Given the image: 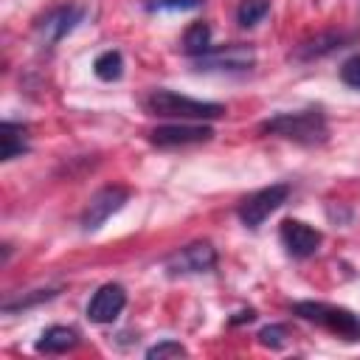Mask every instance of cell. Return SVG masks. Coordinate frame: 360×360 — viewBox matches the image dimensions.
Wrapping results in <instances>:
<instances>
[{
  "label": "cell",
  "mask_w": 360,
  "mask_h": 360,
  "mask_svg": "<svg viewBox=\"0 0 360 360\" xmlns=\"http://www.w3.org/2000/svg\"><path fill=\"white\" fill-rule=\"evenodd\" d=\"M262 132L295 141V143H321L326 138V118L321 110H298V112H278L262 124Z\"/></svg>",
  "instance_id": "cell-1"
},
{
  "label": "cell",
  "mask_w": 360,
  "mask_h": 360,
  "mask_svg": "<svg viewBox=\"0 0 360 360\" xmlns=\"http://www.w3.org/2000/svg\"><path fill=\"white\" fill-rule=\"evenodd\" d=\"M143 107L149 115H160V118H217L225 112L222 104H214V101H200V98H191V96H180L174 90H152L146 98H143Z\"/></svg>",
  "instance_id": "cell-2"
},
{
  "label": "cell",
  "mask_w": 360,
  "mask_h": 360,
  "mask_svg": "<svg viewBox=\"0 0 360 360\" xmlns=\"http://www.w3.org/2000/svg\"><path fill=\"white\" fill-rule=\"evenodd\" d=\"M295 315H301L309 323L323 326L326 332H332L343 340H360V318L343 307L323 304V301H298Z\"/></svg>",
  "instance_id": "cell-3"
},
{
  "label": "cell",
  "mask_w": 360,
  "mask_h": 360,
  "mask_svg": "<svg viewBox=\"0 0 360 360\" xmlns=\"http://www.w3.org/2000/svg\"><path fill=\"white\" fill-rule=\"evenodd\" d=\"M290 197V186L287 183H273L267 188H259L253 191L250 197L242 200L239 205V219L248 225V228H259L273 211H278Z\"/></svg>",
  "instance_id": "cell-4"
},
{
  "label": "cell",
  "mask_w": 360,
  "mask_h": 360,
  "mask_svg": "<svg viewBox=\"0 0 360 360\" xmlns=\"http://www.w3.org/2000/svg\"><path fill=\"white\" fill-rule=\"evenodd\" d=\"M127 188H121V186H107V188H101V191H96L93 197H90V202H87V208H84V214H82V228L84 231H96L98 225H104L124 202H127Z\"/></svg>",
  "instance_id": "cell-5"
},
{
  "label": "cell",
  "mask_w": 360,
  "mask_h": 360,
  "mask_svg": "<svg viewBox=\"0 0 360 360\" xmlns=\"http://www.w3.org/2000/svg\"><path fill=\"white\" fill-rule=\"evenodd\" d=\"M278 236H281V245L287 248V253L295 256V259L312 256V253L318 250V245H321V233H318L312 225L301 222V219H287V222H281Z\"/></svg>",
  "instance_id": "cell-6"
},
{
  "label": "cell",
  "mask_w": 360,
  "mask_h": 360,
  "mask_svg": "<svg viewBox=\"0 0 360 360\" xmlns=\"http://www.w3.org/2000/svg\"><path fill=\"white\" fill-rule=\"evenodd\" d=\"M124 304H127L124 287L121 284H104V287H98L93 292L90 304H87V318L93 323H112L121 315Z\"/></svg>",
  "instance_id": "cell-7"
},
{
  "label": "cell",
  "mask_w": 360,
  "mask_h": 360,
  "mask_svg": "<svg viewBox=\"0 0 360 360\" xmlns=\"http://www.w3.org/2000/svg\"><path fill=\"white\" fill-rule=\"evenodd\" d=\"M214 132L211 127L202 124H166L149 132V141L155 146H191V143H202L208 141Z\"/></svg>",
  "instance_id": "cell-8"
},
{
  "label": "cell",
  "mask_w": 360,
  "mask_h": 360,
  "mask_svg": "<svg viewBox=\"0 0 360 360\" xmlns=\"http://www.w3.org/2000/svg\"><path fill=\"white\" fill-rule=\"evenodd\" d=\"M214 262H217L214 248L208 242H194V245L177 250L174 256H169L166 267L172 273H205L214 267Z\"/></svg>",
  "instance_id": "cell-9"
},
{
  "label": "cell",
  "mask_w": 360,
  "mask_h": 360,
  "mask_svg": "<svg viewBox=\"0 0 360 360\" xmlns=\"http://www.w3.org/2000/svg\"><path fill=\"white\" fill-rule=\"evenodd\" d=\"M84 17V8L79 6H62V8H53L42 22H39V34L45 42H59L62 37H68Z\"/></svg>",
  "instance_id": "cell-10"
},
{
  "label": "cell",
  "mask_w": 360,
  "mask_h": 360,
  "mask_svg": "<svg viewBox=\"0 0 360 360\" xmlns=\"http://www.w3.org/2000/svg\"><path fill=\"white\" fill-rule=\"evenodd\" d=\"M205 70H245L253 65V51L245 45H225L219 51H208L200 56Z\"/></svg>",
  "instance_id": "cell-11"
},
{
  "label": "cell",
  "mask_w": 360,
  "mask_h": 360,
  "mask_svg": "<svg viewBox=\"0 0 360 360\" xmlns=\"http://www.w3.org/2000/svg\"><path fill=\"white\" fill-rule=\"evenodd\" d=\"M79 343V335L68 326H51L39 335L37 340V352H45V354H62L68 349H73Z\"/></svg>",
  "instance_id": "cell-12"
},
{
  "label": "cell",
  "mask_w": 360,
  "mask_h": 360,
  "mask_svg": "<svg viewBox=\"0 0 360 360\" xmlns=\"http://www.w3.org/2000/svg\"><path fill=\"white\" fill-rule=\"evenodd\" d=\"M25 149H28L25 127L14 124V121H3V127H0V155H3V160H11V158L22 155Z\"/></svg>",
  "instance_id": "cell-13"
},
{
  "label": "cell",
  "mask_w": 360,
  "mask_h": 360,
  "mask_svg": "<svg viewBox=\"0 0 360 360\" xmlns=\"http://www.w3.org/2000/svg\"><path fill=\"white\" fill-rule=\"evenodd\" d=\"M208 45H211V28H208L205 22L188 25V31H186V37H183V51L191 53V56H202V53L211 51Z\"/></svg>",
  "instance_id": "cell-14"
},
{
  "label": "cell",
  "mask_w": 360,
  "mask_h": 360,
  "mask_svg": "<svg viewBox=\"0 0 360 360\" xmlns=\"http://www.w3.org/2000/svg\"><path fill=\"white\" fill-rule=\"evenodd\" d=\"M93 70H96V76H98L101 82H115V79L124 73V59H121L118 51H104V53L96 56Z\"/></svg>",
  "instance_id": "cell-15"
},
{
  "label": "cell",
  "mask_w": 360,
  "mask_h": 360,
  "mask_svg": "<svg viewBox=\"0 0 360 360\" xmlns=\"http://www.w3.org/2000/svg\"><path fill=\"white\" fill-rule=\"evenodd\" d=\"M267 11H270V3H267V0H242V6H239V11H236V20H239L242 28H250V25H256Z\"/></svg>",
  "instance_id": "cell-16"
},
{
  "label": "cell",
  "mask_w": 360,
  "mask_h": 360,
  "mask_svg": "<svg viewBox=\"0 0 360 360\" xmlns=\"http://www.w3.org/2000/svg\"><path fill=\"white\" fill-rule=\"evenodd\" d=\"M186 354V349L177 343V340H163V343H158V346H152L149 352H146V357L149 360H163V357H183Z\"/></svg>",
  "instance_id": "cell-17"
},
{
  "label": "cell",
  "mask_w": 360,
  "mask_h": 360,
  "mask_svg": "<svg viewBox=\"0 0 360 360\" xmlns=\"http://www.w3.org/2000/svg\"><path fill=\"white\" fill-rule=\"evenodd\" d=\"M205 0H149V8H163V11H191L200 8Z\"/></svg>",
  "instance_id": "cell-18"
},
{
  "label": "cell",
  "mask_w": 360,
  "mask_h": 360,
  "mask_svg": "<svg viewBox=\"0 0 360 360\" xmlns=\"http://www.w3.org/2000/svg\"><path fill=\"white\" fill-rule=\"evenodd\" d=\"M340 79H343L349 87L360 90V53L343 62V68H340Z\"/></svg>",
  "instance_id": "cell-19"
},
{
  "label": "cell",
  "mask_w": 360,
  "mask_h": 360,
  "mask_svg": "<svg viewBox=\"0 0 360 360\" xmlns=\"http://www.w3.org/2000/svg\"><path fill=\"white\" fill-rule=\"evenodd\" d=\"M284 338H287V329L284 326H264L262 332H259V340L264 343V346H284Z\"/></svg>",
  "instance_id": "cell-20"
}]
</instances>
